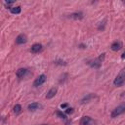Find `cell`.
<instances>
[{
    "mask_svg": "<svg viewBox=\"0 0 125 125\" xmlns=\"http://www.w3.org/2000/svg\"><path fill=\"white\" fill-rule=\"evenodd\" d=\"M104 57H105V54L103 53V54H101L98 58L89 61L87 63H88L92 68H100V67L102 66V63H103L104 60Z\"/></svg>",
    "mask_w": 125,
    "mask_h": 125,
    "instance_id": "6da1fadb",
    "label": "cell"
},
{
    "mask_svg": "<svg viewBox=\"0 0 125 125\" xmlns=\"http://www.w3.org/2000/svg\"><path fill=\"white\" fill-rule=\"evenodd\" d=\"M124 83H125V66L120 70L118 75L114 78L113 85L116 86V87H121V86L124 85Z\"/></svg>",
    "mask_w": 125,
    "mask_h": 125,
    "instance_id": "7a4b0ae2",
    "label": "cell"
},
{
    "mask_svg": "<svg viewBox=\"0 0 125 125\" xmlns=\"http://www.w3.org/2000/svg\"><path fill=\"white\" fill-rule=\"evenodd\" d=\"M124 112H125V102L122 103V104H120L118 106H116V107L111 111L110 116H111V118H115V117L119 116L120 114H122V113H124Z\"/></svg>",
    "mask_w": 125,
    "mask_h": 125,
    "instance_id": "3957f363",
    "label": "cell"
},
{
    "mask_svg": "<svg viewBox=\"0 0 125 125\" xmlns=\"http://www.w3.org/2000/svg\"><path fill=\"white\" fill-rule=\"evenodd\" d=\"M46 79H47V77H46L45 74H41V75H39V76L34 80V82H33V86H34V87H39V86H41L42 84L45 83Z\"/></svg>",
    "mask_w": 125,
    "mask_h": 125,
    "instance_id": "277c9868",
    "label": "cell"
},
{
    "mask_svg": "<svg viewBox=\"0 0 125 125\" xmlns=\"http://www.w3.org/2000/svg\"><path fill=\"white\" fill-rule=\"evenodd\" d=\"M26 42H27V36L23 33L19 34L16 38V44L17 45H22V44H25Z\"/></svg>",
    "mask_w": 125,
    "mask_h": 125,
    "instance_id": "5b68a950",
    "label": "cell"
},
{
    "mask_svg": "<svg viewBox=\"0 0 125 125\" xmlns=\"http://www.w3.org/2000/svg\"><path fill=\"white\" fill-rule=\"evenodd\" d=\"M42 49H43V47H42L41 44H39V43H35V44H33V45L31 46V48H30V52L33 53V54H37V53L41 52Z\"/></svg>",
    "mask_w": 125,
    "mask_h": 125,
    "instance_id": "8992f818",
    "label": "cell"
},
{
    "mask_svg": "<svg viewBox=\"0 0 125 125\" xmlns=\"http://www.w3.org/2000/svg\"><path fill=\"white\" fill-rule=\"evenodd\" d=\"M121 48H122V42H121V41H119V40L114 41V42L111 44V46H110V49H111L112 51H114V52L119 51Z\"/></svg>",
    "mask_w": 125,
    "mask_h": 125,
    "instance_id": "52a82bcc",
    "label": "cell"
},
{
    "mask_svg": "<svg viewBox=\"0 0 125 125\" xmlns=\"http://www.w3.org/2000/svg\"><path fill=\"white\" fill-rule=\"evenodd\" d=\"M57 92H58V89H57L56 87H52V88H51V89H50V90L47 92V94H46V99L50 100V99L54 98V97L56 96Z\"/></svg>",
    "mask_w": 125,
    "mask_h": 125,
    "instance_id": "ba28073f",
    "label": "cell"
},
{
    "mask_svg": "<svg viewBox=\"0 0 125 125\" xmlns=\"http://www.w3.org/2000/svg\"><path fill=\"white\" fill-rule=\"evenodd\" d=\"M41 107H42L41 104H38V103H31V104H29L27 105V109L29 111H35V110H37V109H39Z\"/></svg>",
    "mask_w": 125,
    "mask_h": 125,
    "instance_id": "9c48e42d",
    "label": "cell"
},
{
    "mask_svg": "<svg viewBox=\"0 0 125 125\" xmlns=\"http://www.w3.org/2000/svg\"><path fill=\"white\" fill-rule=\"evenodd\" d=\"M93 122V119L90 116H83L80 119V125H90Z\"/></svg>",
    "mask_w": 125,
    "mask_h": 125,
    "instance_id": "30bf717a",
    "label": "cell"
},
{
    "mask_svg": "<svg viewBox=\"0 0 125 125\" xmlns=\"http://www.w3.org/2000/svg\"><path fill=\"white\" fill-rule=\"evenodd\" d=\"M67 17L70 19H74V20H81L83 18V13L82 12H76V13L69 14Z\"/></svg>",
    "mask_w": 125,
    "mask_h": 125,
    "instance_id": "8fae6325",
    "label": "cell"
},
{
    "mask_svg": "<svg viewBox=\"0 0 125 125\" xmlns=\"http://www.w3.org/2000/svg\"><path fill=\"white\" fill-rule=\"evenodd\" d=\"M27 72V69L26 68H19L17 71H16V75L19 77V78H22Z\"/></svg>",
    "mask_w": 125,
    "mask_h": 125,
    "instance_id": "7c38bea8",
    "label": "cell"
},
{
    "mask_svg": "<svg viewBox=\"0 0 125 125\" xmlns=\"http://www.w3.org/2000/svg\"><path fill=\"white\" fill-rule=\"evenodd\" d=\"M96 97V95H94V94H87L82 100H81V104H85V103H89L92 99H94Z\"/></svg>",
    "mask_w": 125,
    "mask_h": 125,
    "instance_id": "4fadbf2b",
    "label": "cell"
},
{
    "mask_svg": "<svg viewBox=\"0 0 125 125\" xmlns=\"http://www.w3.org/2000/svg\"><path fill=\"white\" fill-rule=\"evenodd\" d=\"M10 12H11L12 14H15V15H18V14H20V13L21 12V8L20 6H16V7H12V8L10 9Z\"/></svg>",
    "mask_w": 125,
    "mask_h": 125,
    "instance_id": "5bb4252c",
    "label": "cell"
},
{
    "mask_svg": "<svg viewBox=\"0 0 125 125\" xmlns=\"http://www.w3.org/2000/svg\"><path fill=\"white\" fill-rule=\"evenodd\" d=\"M21 104H17L15 106H14V108H13V110H14V112H15V114L16 115H18V114H20L21 112Z\"/></svg>",
    "mask_w": 125,
    "mask_h": 125,
    "instance_id": "9a60e30c",
    "label": "cell"
},
{
    "mask_svg": "<svg viewBox=\"0 0 125 125\" xmlns=\"http://www.w3.org/2000/svg\"><path fill=\"white\" fill-rule=\"evenodd\" d=\"M56 114H57L58 117H60L61 119H66V118H67L65 112H62V111H61V110H57V111H56Z\"/></svg>",
    "mask_w": 125,
    "mask_h": 125,
    "instance_id": "2e32d148",
    "label": "cell"
},
{
    "mask_svg": "<svg viewBox=\"0 0 125 125\" xmlns=\"http://www.w3.org/2000/svg\"><path fill=\"white\" fill-rule=\"evenodd\" d=\"M54 63L55 64H60V65H66V62L64 61H62V60H57V61H54Z\"/></svg>",
    "mask_w": 125,
    "mask_h": 125,
    "instance_id": "e0dca14e",
    "label": "cell"
},
{
    "mask_svg": "<svg viewBox=\"0 0 125 125\" xmlns=\"http://www.w3.org/2000/svg\"><path fill=\"white\" fill-rule=\"evenodd\" d=\"M15 2L14 1H7V2H4V5L7 7V8H9V9H11L12 7H11V5H13Z\"/></svg>",
    "mask_w": 125,
    "mask_h": 125,
    "instance_id": "ac0fdd59",
    "label": "cell"
},
{
    "mask_svg": "<svg viewBox=\"0 0 125 125\" xmlns=\"http://www.w3.org/2000/svg\"><path fill=\"white\" fill-rule=\"evenodd\" d=\"M73 112V108L72 107H67L65 109V113H72Z\"/></svg>",
    "mask_w": 125,
    "mask_h": 125,
    "instance_id": "d6986e66",
    "label": "cell"
},
{
    "mask_svg": "<svg viewBox=\"0 0 125 125\" xmlns=\"http://www.w3.org/2000/svg\"><path fill=\"white\" fill-rule=\"evenodd\" d=\"M66 106H67V104H61V107H62V108H65Z\"/></svg>",
    "mask_w": 125,
    "mask_h": 125,
    "instance_id": "ffe728a7",
    "label": "cell"
},
{
    "mask_svg": "<svg viewBox=\"0 0 125 125\" xmlns=\"http://www.w3.org/2000/svg\"><path fill=\"white\" fill-rule=\"evenodd\" d=\"M121 58H122V59H125V51H124V52H123V54L121 55Z\"/></svg>",
    "mask_w": 125,
    "mask_h": 125,
    "instance_id": "44dd1931",
    "label": "cell"
},
{
    "mask_svg": "<svg viewBox=\"0 0 125 125\" xmlns=\"http://www.w3.org/2000/svg\"><path fill=\"white\" fill-rule=\"evenodd\" d=\"M40 125H48V124H40Z\"/></svg>",
    "mask_w": 125,
    "mask_h": 125,
    "instance_id": "7402d4cb",
    "label": "cell"
}]
</instances>
